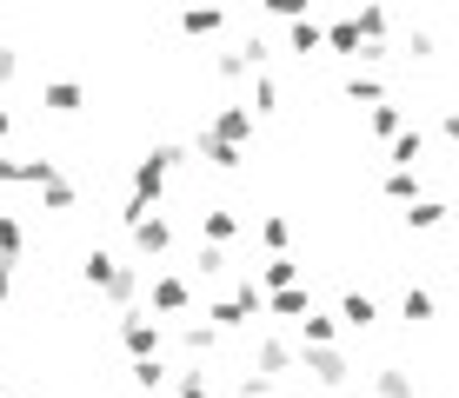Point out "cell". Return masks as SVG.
<instances>
[{
	"mask_svg": "<svg viewBox=\"0 0 459 398\" xmlns=\"http://www.w3.org/2000/svg\"><path fill=\"white\" fill-rule=\"evenodd\" d=\"M54 180H60V159H40V153L21 159V186H40V193H47Z\"/></svg>",
	"mask_w": 459,
	"mask_h": 398,
	"instance_id": "obj_34",
	"label": "cell"
},
{
	"mask_svg": "<svg viewBox=\"0 0 459 398\" xmlns=\"http://www.w3.org/2000/svg\"><path fill=\"white\" fill-rule=\"evenodd\" d=\"M367 133H373V140H386V147H393V140L406 133V106H400V100H379L373 114H367Z\"/></svg>",
	"mask_w": 459,
	"mask_h": 398,
	"instance_id": "obj_16",
	"label": "cell"
},
{
	"mask_svg": "<svg viewBox=\"0 0 459 398\" xmlns=\"http://www.w3.org/2000/svg\"><path fill=\"white\" fill-rule=\"evenodd\" d=\"M134 199L140 206H153V213H160V199H167V166L153 153H140L134 159Z\"/></svg>",
	"mask_w": 459,
	"mask_h": 398,
	"instance_id": "obj_8",
	"label": "cell"
},
{
	"mask_svg": "<svg viewBox=\"0 0 459 398\" xmlns=\"http://www.w3.org/2000/svg\"><path fill=\"white\" fill-rule=\"evenodd\" d=\"M373 398H413V372H406V365H379L373 372Z\"/></svg>",
	"mask_w": 459,
	"mask_h": 398,
	"instance_id": "obj_25",
	"label": "cell"
},
{
	"mask_svg": "<svg viewBox=\"0 0 459 398\" xmlns=\"http://www.w3.org/2000/svg\"><path fill=\"white\" fill-rule=\"evenodd\" d=\"M40 206H47V213H74V206H81V186H74L67 173H60V180L40 193Z\"/></svg>",
	"mask_w": 459,
	"mask_h": 398,
	"instance_id": "obj_33",
	"label": "cell"
},
{
	"mask_svg": "<svg viewBox=\"0 0 459 398\" xmlns=\"http://www.w3.org/2000/svg\"><path fill=\"white\" fill-rule=\"evenodd\" d=\"M233 392H240V398H273L280 385H273V378H260V372H240V385H233Z\"/></svg>",
	"mask_w": 459,
	"mask_h": 398,
	"instance_id": "obj_39",
	"label": "cell"
},
{
	"mask_svg": "<svg viewBox=\"0 0 459 398\" xmlns=\"http://www.w3.org/2000/svg\"><path fill=\"white\" fill-rule=\"evenodd\" d=\"M406 54H413V60H433V54H439V40L426 34V27H413V34H406Z\"/></svg>",
	"mask_w": 459,
	"mask_h": 398,
	"instance_id": "obj_40",
	"label": "cell"
},
{
	"mask_svg": "<svg viewBox=\"0 0 459 398\" xmlns=\"http://www.w3.org/2000/svg\"><path fill=\"white\" fill-rule=\"evenodd\" d=\"M299 332H307V345H340V318L333 312H307Z\"/></svg>",
	"mask_w": 459,
	"mask_h": 398,
	"instance_id": "obj_29",
	"label": "cell"
},
{
	"mask_svg": "<svg viewBox=\"0 0 459 398\" xmlns=\"http://www.w3.org/2000/svg\"><path fill=\"white\" fill-rule=\"evenodd\" d=\"M180 345H186V352H200V359H207L213 345H220V332H213V326H200V318H194V326H180Z\"/></svg>",
	"mask_w": 459,
	"mask_h": 398,
	"instance_id": "obj_36",
	"label": "cell"
},
{
	"mask_svg": "<svg viewBox=\"0 0 459 398\" xmlns=\"http://www.w3.org/2000/svg\"><path fill=\"white\" fill-rule=\"evenodd\" d=\"M346 100H359V106H379V100H393V93H386V80H379V73H346Z\"/></svg>",
	"mask_w": 459,
	"mask_h": 398,
	"instance_id": "obj_22",
	"label": "cell"
},
{
	"mask_svg": "<svg viewBox=\"0 0 459 398\" xmlns=\"http://www.w3.org/2000/svg\"><path fill=\"white\" fill-rule=\"evenodd\" d=\"M393 206H413L420 199V173H386V186H379Z\"/></svg>",
	"mask_w": 459,
	"mask_h": 398,
	"instance_id": "obj_35",
	"label": "cell"
},
{
	"mask_svg": "<svg viewBox=\"0 0 459 398\" xmlns=\"http://www.w3.org/2000/svg\"><path fill=\"white\" fill-rule=\"evenodd\" d=\"M227 273H233V259H227L220 246H200L194 266H186V279H227Z\"/></svg>",
	"mask_w": 459,
	"mask_h": 398,
	"instance_id": "obj_26",
	"label": "cell"
},
{
	"mask_svg": "<svg viewBox=\"0 0 459 398\" xmlns=\"http://www.w3.org/2000/svg\"><path fill=\"white\" fill-rule=\"evenodd\" d=\"M0 398H13V392H0Z\"/></svg>",
	"mask_w": 459,
	"mask_h": 398,
	"instance_id": "obj_46",
	"label": "cell"
},
{
	"mask_svg": "<svg viewBox=\"0 0 459 398\" xmlns=\"http://www.w3.org/2000/svg\"><path fill=\"white\" fill-rule=\"evenodd\" d=\"M299 378H313V385L340 392V385H353V365H346L340 345H299Z\"/></svg>",
	"mask_w": 459,
	"mask_h": 398,
	"instance_id": "obj_3",
	"label": "cell"
},
{
	"mask_svg": "<svg viewBox=\"0 0 459 398\" xmlns=\"http://www.w3.org/2000/svg\"><path fill=\"white\" fill-rule=\"evenodd\" d=\"M40 106L67 120V114H81V106H87V87H81V80H47V87H40Z\"/></svg>",
	"mask_w": 459,
	"mask_h": 398,
	"instance_id": "obj_11",
	"label": "cell"
},
{
	"mask_svg": "<svg viewBox=\"0 0 459 398\" xmlns=\"http://www.w3.org/2000/svg\"><path fill=\"white\" fill-rule=\"evenodd\" d=\"M307 312H313V292H307V285H287V292H266V318H287V326H299Z\"/></svg>",
	"mask_w": 459,
	"mask_h": 398,
	"instance_id": "obj_13",
	"label": "cell"
},
{
	"mask_svg": "<svg viewBox=\"0 0 459 398\" xmlns=\"http://www.w3.org/2000/svg\"><path fill=\"white\" fill-rule=\"evenodd\" d=\"M400 318L406 326H426V318H433V292H426V285H406L400 292Z\"/></svg>",
	"mask_w": 459,
	"mask_h": 398,
	"instance_id": "obj_31",
	"label": "cell"
},
{
	"mask_svg": "<svg viewBox=\"0 0 459 398\" xmlns=\"http://www.w3.org/2000/svg\"><path fill=\"white\" fill-rule=\"evenodd\" d=\"M173 392H180V398H213V378L207 372H180V378H173Z\"/></svg>",
	"mask_w": 459,
	"mask_h": 398,
	"instance_id": "obj_37",
	"label": "cell"
},
{
	"mask_svg": "<svg viewBox=\"0 0 459 398\" xmlns=\"http://www.w3.org/2000/svg\"><path fill=\"white\" fill-rule=\"evenodd\" d=\"M120 226H126V233H134V246H140V252H147V259H167V252H173V226H167V219H160V213H153V206H140V199H126V206H120Z\"/></svg>",
	"mask_w": 459,
	"mask_h": 398,
	"instance_id": "obj_2",
	"label": "cell"
},
{
	"mask_svg": "<svg viewBox=\"0 0 459 398\" xmlns=\"http://www.w3.org/2000/svg\"><path fill=\"white\" fill-rule=\"evenodd\" d=\"M240 233H247V219L233 213V206H207V213H200V239H207V246H220V252H227Z\"/></svg>",
	"mask_w": 459,
	"mask_h": 398,
	"instance_id": "obj_9",
	"label": "cell"
},
{
	"mask_svg": "<svg viewBox=\"0 0 459 398\" xmlns=\"http://www.w3.org/2000/svg\"><path fill=\"white\" fill-rule=\"evenodd\" d=\"M439 133H446L453 147H459V106H446V114H439Z\"/></svg>",
	"mask_w": 459,
	"mask_h": 398,
	"instance_id": "obj_43",
	"label": "cell"
},
{
	"mask_svg": "<svg viewBox=\"0 0 459 398\" xmlns=\"http://www.w3.org/2000/svg\"><path fill=\"white\" fill-rule=\"evenodd\" d=\"M21 252H27V226H21V213L0 206V266H21Z\"/></svg>",
	"mask_w": 459,
	"mask_h": 398,
	"instance_id": "obj_17",
	"label": "cell"
},
{
	"mask_svg": "<svg viewBox=\"0 0 459 398\" xmlns=\"http://www.w3.org/2000/svg\"><path fill=\"white\" fill-rule=\"evenodd\" d=\"M287 285H299V259H266L260 266V292H287Z\"/></svg>",
	"mask_w": 459,
	"mask_h": 398,
	"instance_id": "obj_27",
	"label": "cell"
},
{
	"mask_svg": "<svg viewBox=\"0 0 459 398\" xmlns=\"http://www.w3.org/2000/svg\"><path fill=\"white\" fill-rule=\"evenodd\" d=\"M359 47H367V40H359L353 13H340V21L326 27V54H340V60H359Z\"/></svg>",
	"mask_w": 459,
	"mask_h": 398,
	"instance_id": "obj_18",
	"label": "cell"
},
{
	"mask_svg": "<svg viewBox=\"0 0 459 398\" xmlns=\"http://www.w3.org/2000/svg\"><path fill=\"white\" fill-rule=\"evenodd\" d=\"M333 318H340V332H367L373 318H379V299H373V292H346Z\"/></svg>",
	"mask_w": 459,
	"mask_h": 398,
	"instance_id": "obj_15",
	"label": "cell"
},
{
	"mask_svg": "<svg viewBox=\"0 0 459 398\" xmlns=\"http://www.w3.org/2000/svg\"><path fill=\"white\" fill-rule=\"evenodd\" d=\"M320 47H326V27L313 21V13H307V21H293V27H287V54H299V60H307V54H320Z\"/></svg>",
	"mask_w": 459,
	"mask_h": 398,
	"instance_id": "obj_19",
	"label": "cell"
},
{
	"mask_svg": "<svg viewBox=\"0 0 459 398\" xmlns=\"http://www.w3.org/2000/svg\"><path fill=\"white\" fill-rule=\"evenodd\" d=\"M126 378H134V392H160L173 372H167L160 359H134V365H126Z\"/></svg>",
	"mask_w": 459,
	"mask_h": 398,
	"instance_id": "obj_30",
	"label": "cell"
},
{
	"mask_svg": "<svg viewBox=\"0 0 459 398\" xmlns=\"http://www.w3.org/2000/svg\"><path fill=\"white\" fill-rule=\"evenodd\" d=\"M266 13H273L280 27H293V21H307V0H266Z\"/></svg>",
	"mask_w": 459,
	"mask_h": 398,
	"instance_id": "obj_38",
	"label": "cell"
},
{
	"mask_svg": "<svg viewBox=\"0 0 459 398\" xmlns=\"http://www.w3.org/2000/svg\"><path fill=\"white\" fill-rule=\"evenodd\" d=\"M353 27H359V40H367V47H386L393 13H386V7H353Z\"/></svg>",
	"mask_w": 459,
	"mask_h": 398,
	"instance_id": "obj_20",
	"label": "cell"
},
{
	"mask_svg": "<svg viewBox=\"0 0 459 398\" xmlns=\"http://www.w3.org/2000/svg\"><path fill=\"white\" fill-rule=\"evenodd\" d=\"M114 273H120V259H114V252H100V246L81 259V279L93 285V292H107V285H114Z\"/></svg>",
	"mask_w": 459,
	"mask_h": 398,
	"instance_id": "obj_24",
	"label": "cell"
},
{
	"mask_svg": "<svg viewBox=\"0 0 459 398\" xmlns=\"http://www.w3.org/2000/svg\"><path fill=\"white\" fill-rule=\"evenodd\" d=\"M140 292H147V273H140V266H120V273H114V285H107V306H114V312H140Z\"/></svg>",
	"mask_w": 459,
	"mask_h": 398,
	"instance_id": "obj_10",
	"label": "cell"
},
{
	"mask_svg": "<svg viewBox=\"0 0 459 398\" xmlns=\"http://www.w3.org/2000/svg\"><path fill=\"white\" fill-rule=\"evenodd\" d=\"M253 126H260V120H253V106H247V100H227L207 126H200V133H213V140H227V147H240V153H247Z\"/></svg>",
	"mask_w": 459,
	"mask_h": 398,
	"instance_id": "obj_7",
	"label": "cell"
},
{
	"mask_svg": "<svg viewBox=\"0 0 459 398\" xmlns=\"http://www.w3.org/2000/svg\"><path fill=\"white\" fill-rule=\"evenodd\" d=\"M287 239H293V226L280 213H266L260 219V246H266V259H287Z\"/></svg>",
	"mask_w": 459,
	"mask_h": 398,
	"instance_id": "obj_28",
	"label": "cell"
},
{
	"mask_svg": "<svg viewBox=\"0 0 459 398\" xmlns=\"http://www.w3.org/2000/svg\"><path fill=\"white\" fill-rule=\"evenodd\" d=\"M120 352H126V365H134V359H160V318L120 312Z\"/></svg>",
	"mask_w": 459,
	"mask_h": 398,
	"instance_id": "obj_6",
	"label": "cell"
},
{
	"mask_svg": "<svg viewBox=\"0 0 459 398\" xmlns=\"http://www.w3.org/2000/svg\"><path fill=\"white\" fill-rule=\"evenodd\" d=\"M253 318H266V292H260V279H253V273L233 279V292L207 299V326L213 332H240V326H253Z\"/></svg>",
	"mask_w": 459,
	"mask_h": 398,
	"instance_id": "obj_1",
	"label": "cell"
},
{
	"mask_svg": "<svg viewBox=\"0 0 459 398\" xmlns=\"http://www.w3.org/2000/svg\"><path fill=\"white\" fill-rule=\"evenodd\" d=\"M446 213H453V206L446 199H413V206H406V226H413V233H433V226H446Z\"/></svg>",
	"mask_w": 459,
	"mask_h": 398,
	"instance_id": "obj_23",
	"label": "cell"
},
{
	"mask_svg": "<svg viewBox=\"0 0 459 398\" xmlns=\"http://www.w3.org/2000/svg\"><path fill=\"white\" fill-rule=\"evenodd\" d=\"M194 312V279L186 273H160L147 285V318H186Z\"/></svg>",
	"mask_w": 459,
	"mask_h": 398,
	"instance_id": "obj_4",
	"label": "cell"
},
{
	"mask_svg": "<svg viewBox=\"0 0 459 398\" xmlns=\"http://www.w3.org/2000/svg\"><path fill=\"white\" fill-rule=\"evenodd\" d=\"M13 299V266H0V306Z\"/></svg>",
	"mask_w": 459,
	"mask_h": 398,
	"instance_id": "obj_44",
	"label": "cell"
},
{
	"mask_svg": "<svg viewBox=\"0 0 459 398\" xmlns=\"http://www.w3.org/2000/svg\"><path fill=\"white\" fill-rule=\"evenodd\" d=\"M180 34L213 40V34H227V13H220V7H194V13H180Z\"/></svg>",
	"mask_w": 459,
	"mask_h": 398,
	"instance_id": "obj_21",
	"label": "cell"
},
{
	"mask_svg": "<svg viewBox=\"0 0 459 398\" xmlns=\"http://www.w3.org/2000/svg\"><path fill=\"white\" fill-rule=\"evenodd\" d=\"M13 73H21V54H13V47H7V40H0V87H7V80H13Z\"/></svg>",
	"mask_w": 459,
	"mask_h": 398,
	"instance_id": "obj_41",
	"label": "cell"
},
{
	"mask_svg": "<svg viewBox=\"0 0 459 398\" xmlns=\"http://www.w3.org/2000/svg\"><path fill=\"white\" fill-rule=\"evenodd\" d=\"M253 120H260V114H280V80L273 73H253Z\"/></svg>",
	"mask_w": 459,
	"mask_h": 398,
	"instance_id": "obj_32",
	"label": "cell"
},
{
	"mask_svg": "<svg viewBox=\"0 0 459 398\" xmlns=\"http://www.w3.org/2000/svg\"><path fill=\"white\" fill-rule=\"evenodd\" d=\"M420 159H426V133H420V126H406V133L386 147V173H420Z\"/></svg>",
	"mask_w": 459,
	"mask_h": 398,
	"instance_id": "obj_12",
	"label": "cell"
},
{
	"mask_svg": "<svg viewBox=\"0 0 459 398\" xmlns=\"http://www.w3.org/2000/svg\"><path fill=\"white\" fill-rule=\"evenodd\" d=\"M0 392H7V372H0Z\"/></svg>",
	"mask_w": 459,
	"mask_h": 398,
	"instance_id": "obj_45",
	"label": "cell"
},
{
	"mask_svg": "<svg viewBox=\"0 0 459 398\" xmlns=\"http://www.w3.org/2000/svg\"><path fill=\"white\" fill-rule=\"evenodd\" d=\"M0 186H21V159L13 153H0Z\"/></svg>",
	"mask_w": 459,
	"mask_h": 398,
	"instance_id": "obj_42",
	"label": "cell"
},
{
	"mask_svg": "<svg viewBox=\"0 0 459 398\" xmlns=\"http://www.w3.org/2000/svg\"><path fill=\"white\" fill-rule=\"evenodd\" d=\"M194 153L207 159L213 173H240V166H247V153H240V147H227V140H213V133H194Z\"/></svg>",
	"mask_w": 459,
	"mask_h": 398,
	"instance_id": "obj_14",
	"label": "cell"
},
{
	"mask_svg": "<svg viewBox=\"0 0 459 398\" xmlns=\"http://www.w3.org/2000/svg\"><path fill=\"white\" fill-rule=\"evenodd\" d=\"M247 372H260V378H273V385H287V378H299V352L287 339H273V332H266L260 345H253V365Z\"/></svg>",
	"mask_w": 459,
	"mask_h": 398,
	"instance_id": "obj_5",
	"label": "cell"
}]
</instances>
